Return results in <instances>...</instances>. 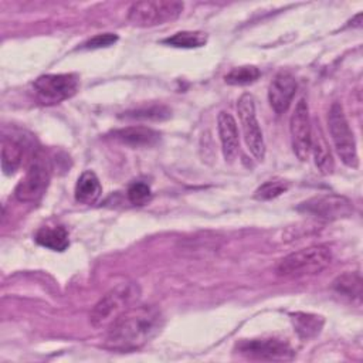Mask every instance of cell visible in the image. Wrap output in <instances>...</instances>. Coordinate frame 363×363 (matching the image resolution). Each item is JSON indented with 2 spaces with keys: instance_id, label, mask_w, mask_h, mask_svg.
Segmentation results:
<instances>
[{
  "instance_id": "1",
  "label": "cell",
  "mask_w": 363,
  "mask_h": 363,
  "mask_svg": "<svg viewBox=\"0 0 363 363\" xmlns=\"http://www.w3.org/2000/svg\"><path fill=\"white\" fill-rule=\"evenodd\" d=\"M164 318L155 305H133L108 329L105 346L118 352H133L152 340L163 328Z\"/></svg>"
},
{
  "instance_id": "2",
  "label": "cell",
  "mask_w": 363,
  "mask_h": 363,
  "mask_svg": "<svg viewBox=\"0 0 363 363\" xmlns=\"http://www.w3.org/2000/svg\"><path fill=\"white\" fill-rule=\"evenodd\" d=\"M140 288L136 282H122L109 289L92 308L89 322L94 328L109 326L125 311L136 305Z\"/></svg>"
},
{
  "instance_id": "3",
  "label": "cell",
  "mask_w": 363,
  "mask_h": 363,
  "mask_svg": "<svg viewBox=\"0 0 363 363\" xmlns=\"http://www.w3.org/2000/svg\"><path fill=\"white\" fill-rule=\"evenodd\" d=\"M332 262V251L329 247L318 244L296 250L284 257L275 271L284 278H302L322 272Z\"/></svg>"
},
{
  "instance_id": "4",
  "label": "cell",
  "mask_w": 363,
  "mask_h": 363,
  "mask_svg": "<svg viewBox=\"0 0 363 363\" xmlns=\"http://www.w3.org/2000/svg\"><path fill=\"white\" fill-rule=\"evenodd\" d=\"M183 3L174 0L136 1L128 10V21L135 27H155L176 20L183 11Z\"/></svg>"
},
{
  "instance_id": "5",
  "label": "cell",
  "mask_w": 363,
  "mask_h": 363,
  "mask_svg": "<svg viewBox=\"0 0 363 363\" xmlns=\"http://www.w3.org/2000/svg\"><path fill=\"white\" fill-rule=\"evenodd\" d=\"M328 126L330 139L333 142L335 150L340 160L352 169H357L359 166V156L356 149V140L353 132L349 126L346 115L340 104H332L329 113H328Z\"/></svg>"
},
{
  "instance_id": "6",
  "label": "cell",
  "mask_w": 363,
  "mask_h": 363,
  "mask_svg": "<svg viewBox=\"0 0 363 363\" xmlns=\"http://www.w3.org/2000/svg\"><path fill=\"white\" fill-rule=\"evenodd\" d=\"M237 112H238L244 140H245L248 150L258 162H262L265 157L267 147H265L262 130L259 128V122L257 119L255 101L251 94H242L238 98Z\"/></svg>"
},
{
  "instance_id": "7",
  "label": "cell",
  "mask_w": 363,
  "mask_h": 363,
  "mask_svg": "<svg viewBox=\"0 0 363 363\" xmlns=\"http://www.w3.org/2000/svg\"><path fill=\"white\" fill-rule=\"evenodd\" d=\"M235 350L252 360H269L282 362L294 357V350L286 340L277 337H257L244 339L237 343Z\"/></svg>"
},
{
  "instance_id": "8",
  "label": "cell",
  "mask_w": 363,
  "mask_h": 363,
  "mask_svg": "<svg viewBox=\"0 0 363 363\" xmlns=\"http://www.w3.org/2000/svg\"><path fill=\"white\" fill-rule=\"evenodd\" d=\"M33 86L43 104H58L77 94L79 79L75 74H45L38 77Z\"/></svg>"
},
{
  "instance_id": "9",
  "label": "cell",
  "mask_w": 363,
  "mask_h": 363,
  "mask_svg": "<svg viewBox=\"0 0 363 363\" xmlns=\"http://www.w3.org/2000/svg\"><path fill=\"white\" fill-rule=\"evenodd\" d=\"M296 210L303 214L329 221L349 217L353 213V206L352 201L345 196L320 194L301 203Z\"/></svg>"
},
{
  "instance_id": "10",
  "label": "cell",
  "mask_w": 363,
  "mask_h": 363,
  "mask_svg": "<svg viewBox=\"0 0 363 363\" xmlns=\"http://www.w3.org/2000/svg\"><path fill=\"white\" fill-rule=\"evenodd\" d=\"M289 132L291 143L295 156L305 162L311 153V138H312V125L309 118V108L303 98H301L289 119Z\"/></svg>"
},
{
  "instance_id": "11",
  "label": "cell",
  "mask_w": 363,
  "mask_h": 363,
  "mask_svg": "<svg viewBox=\"0 0 363 363\" xmlns=\"http://www.w3.org/2000/svg\"><path fill=\"white\" fill-rule=\"evenodd\" d=\"M50 184V172L43 162H34L14 189L17 200L33 203L43 197Z\"/></svg>"
},
{
  "instance_id": "12",
  "label": "cell",
  "mask_w": 363,
  "mask_h": 363,
  "mask_svg": "<svg viewBox=\"0 0 363 363\" xmlns=\"http://www.w3.org/2000/svg\"><path fill=\"white\" fill-rule=\"evenodd\" d=\"M298 84L295 77L288 71H279L268 86V101L277 113H284L296 92Z\"/></svg>"
},
{
  "instance_id": "13",
  "label": "cell",
  "mask_w": 363,
  "mask_h": 363,
  "mask_svg": "<svg viewBox=\"0 0 363 363\" xmlns=\"http://www.w3.org/2000/svg\"><path fill=\"white\" fill-rule=\"evenodd\" d=\"M111 138L130 147H149L159 142L160 133L147 126L133 125V126L115 129L113 132H111Z\"/></svg>"
},
{
  "instance_id": "14",
  "label": "cell",
  "mask_w": 363,
  "mask_h": 363,
  "mask_svg": "<svg viewBox=\"0 0 363 363\" xmlns=\"http://www.w3.org/2000/svg\"><path fill=\"white\" fill-rule=\"evenodd\" d=\"M217 130L221 142V150L224 155V159L231 162L240 146V136H238V128L234 116L230 112L221 111L217 116Z\"/></svg>"
},
{
  "instance_id": "15",
  "label": "cell",
  "mask_w": 363,
  "mask_h": 363,
  "mask_svg": "<svg viewBox=\"0 0 363 363\" xmlns=\"http://www.w3.org/2000/svg\"><path fill=\"white\" fill-rule=\"evenodd\" d=\"M311 152H313L315 164L319 169V172L323 174H330L335 169V162H333L329 145L319 126H316L315 132H312Z\"/></svg>"
},
{
  "instance_id": "16",
  "label": "cell",
  "mask_w": 363,
  "mask_h": 363,
  "mask_svg": "<svg viewBox=\"0 0 363 363\" xmlns=\"http://www.w3.org/2000/svg\"><path fill=\"white\" fill-rule=\"evenodd\" d=\"M75 200L81 204H94L102 193L98 176L92 170H85L75 184Z\"/></svg>"
},
{
  "instance_id": "17",
  "label": "cell",
  "mask_w": 363,
  "mask_h": 363,
  "mask_svg": "<svg viewBox=\"0 0 363 363\" xmlns=\"http://www.w3.org/2000/svg\"><path fill=\"white\" fill-rule=\"evenodd\" d=\"M35 241L51 251H64L69 245L68 231L64 225H43L35 233Z\"/></svg>"
},
{
  "instance_id": "18",
  "label": "cell",
  "mask_w": 363,
  "mask_h": 363,
  "mask_svg": "<svg viewBox=\"0 0 363 363\" xmlns=\"http://www.w3.org/2000/svg\"><path fill=\"white\" fill-rule=\"evenodd\" d=\"M23 160V146L16 139L3 136L1 139V169L4 174H13Z\"/></svg>"
},
{
  "instance_id": "19",
  "label": "cell",
  "mask_w": 363,
  "mask_h": 363,
  "mask_svg": "<svg viewBox=\"0 0 363 363\" xmlns=\"http://www.w3.org/2000/svg\"><path fill=\"white\" fill-rule=\"evenodd\" d=\"M289 316H291L292 325L295 328V332L302 339H311V337L316 336L323 326V319L319 315L295 312V313H291Z\"/></svg>"
},
{
  "instance_id": "20",
  "label": "cell",
  "mask_w": 363,
  "mask_h": 363,
  "mask_svg": "<svg viewBox=\"0 0 363 363\" xmlns=\"http://www.w3.org/2000/svg\"><path fill=\"white\" fill-rule=\"evenodd\" d=\"M333 289L349 299H356L360 301V295H362V281H360V275L357 272H346L339 275L335 281H333Z\"/></svg>"
},
{
  "instance_id": "21",
  "label": "cell",
  "mask_w": 363,
  "mask_h": 363,
  "mask_svg": "<svg viewBox=\"0 0 363 363\" xmlns=\"http://www.w3.org/2000/svg\"><path fill=\"white\" fill-rule=\"evenodd\" d=\"M162 43L176 48H200L207 43V34L203 31H179Z\"/></svg>"
},
{
  "instance_id": "22",
  "label": "cell",
  "mask_w": 363,
  "mask_h": 363,
  "mask_svg": "<svg viewBox=\"0 0 363 363\" xmlns=\"http://www.w3.org/2000/svg\"><path fill=\"white\" fill-rule=\"evenodd\" d=\"M130 119H142V121H163L170 116V109L164 105H145L136 108L133 111H128L123 115Z\"/></svg>"
},
{
  "instance_id": "23",
  "label": "cell",
  "mask_w": 363,
  "mask_h": 363,
  "mask_svg": "<svg viewBox=\"0 0 363 363\" xmlns=\"http://www.w3.org/2000/svg\"><path fill=\"white\" fill-rule=\"evenodd\" d=\"M261 72L255 65H241L233 68L225 77L224 81L230 85H248L255 82L259 78Z\"/></svg>"
},
{
  "instance_id": "24",
  "label": "cell",
  "mask_w": 363,
  "mask_h": 363,
  "mask_svg": "<svg viewBox=\"0 0 363 363\" xmlns=\"http://www.w3.org/2000/svg\"><path fill=\"white\" fill-rule=\"evenodd\" d=\"M289 189V182L279 179V177H274L267 180L265 183H262L254 193V197L257 200H272L277 199L278 196H281L282 193H285Z\"/></svg>"
},
{
  "instance_id": "25",
  "label": "cell",
  "mask_w": 363,
  "mask_h": 363,
  "mask_svg": "<svg viewBox=\"0 0 363 363\" xmlns=\"http://www.w3.org/2000/svg\"><path fill=\"white\" fill-rule=\"evenodd\" d=\"M152 197V190L145 182H133L128 187V199L135 206L146 204Z\"/></svg>"
},
{
  "instance_id": "26",
  "label": "cell",
  "mask_w": 363,
  "mask_h": 363,
  "mask_svg": "<svg viewBox=\"0 0 363 363\" xmlns=\"http://www.w3.org/2000/svg\"><path fill=\"white\" fill-rule=\"evenodd\" d=\"M118 41V35L113 33H104V34H96L95 37L89 38L86 43H84V48L88 50H95V48H104L115 44Z\"/></svg>"
}]
</instances>
